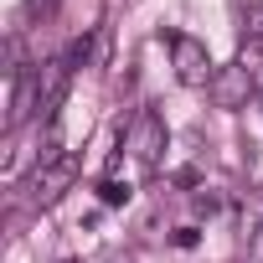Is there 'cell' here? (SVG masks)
Returning <instances> with one entry per match:
<instances>
[{
  "label": "cell",
  "instance_id": "4",
  "mask_svg": "<svg viewBox=\"0 0 263 263\" xmlns=\"http://www.w3.org/2000/svg\"><path fill=\"white\" fill-rule=\"evenodd\" d=\"M212 103L217 108H248V98H253V67L248 62H227V67H217V78H212Z\"/></svg>",
  "mask_w": 263,
  "mask_h": 263
},
{
  "label": "cell",
  "instance_id": "6",
  "mask_svg": "<svg viewBox=\"0 0 263 263\" xmlns=\"http://www.w3.org/2000/svg\"><path fill=\"white\" fill-rule=\"evenodd\" d=\"M248 47L253 57H263V6H248Z\"/></svg>",
  "mask_w": 263,
  "mask_h": 263
},
{
  "label": "cell",
  "instance_id": "7",
  "mask_svg": "<svg viewBox=\"0 0 263 263\" xmlns=\"http://www.w3.org/2000/svg\"><path fill=\"white\" fill-rule=\"evenodd\" d=\"M93 67H103L108 62V31H93V57H88Z\"/></svg>",
  "mask_w": 263,
  "mask_h": 263
},
{
  "label": "cell",
  "instance_id": "5",
  "mask_svg": "<svg viewBox=\"0 0 263 263\" xmlns=\"http://www.w3.org/2000/svg\"><path fill=\"white\" fill-rule=\"evenodd\" d=\"M129 196H135V191H129L119 176H103V181H98V201H103V206H124Z\"/></svg>",
  "mask_w": 263,
  "mask_h": 263
},
{
  "label": "cell",
  "instance_id": "9",
  "mask_svg": "<svg viewBox=\"0 0 263 263\" xmlns=\"http://www.w3.org/2000/svg\"><path fill=\"white\" fill-rule=\"evenodd\" d=\"M196 212H201V217H212V212H217V196H212V191H206V186H201V191H196Z\"/></svg>",
  "mask_w": 263,
  "mask_h": 263
},
{
  "label": "cell",
  "instance_id": "8",
  "mask_svg": "<svg viewBox=\"0 0 263 263\" xmlns=\"http://www.w3.org/2000/svg\"><path fill=\"white\" fill-rule=\"evenodd\" d=\"M171 242H176L181 253H191V248L201 242V232H196V227H176V237H171Z\"/></svg>",
  "mask_w": 263,
  "mask_h": 263
},
{
  "label": "cell",
  "instance_id": "11",
  "mask_svg": "<svg viewBox=\"0 0 263 263\" xmlns=\"http://www.w3.org/2000/svg\"><path fill=\"white\" fill-rule=\"evenodd\" d=\"M248 253H253V263H263V222H258V232H253V242H248Z\"/></svg>",
  "mask_w": 263,
  "mask_h": 263
},
{
  "label": "cell",
  "instance_id": "3",
  "mask_svg": "<svg viewBox=\"0 0 263 263\" xmlns=\"http://www.w3.org/2000/svg\"><path fill=\"white\" fill-rule=\"evenodd\" d=\"M72 181H78V155H62V160H52V165H36V176H31V201H36V206H57V201L72 191Z\"/></svg>",
  "mask_w": 263,
  "mask_h": 263
},
{
  "label": "cell",
  "instance_id": "1",
  "mask_svg": "<svg viewBox=\"0 0 263 263\" xmlns=\"http://www.w3.org/2000/svg\"><path fill=\"white\" fill-rule=\"evenodd\" d=\"M171 67H176V83L181 88H212V78H217L206 42L201 36H186V31L171 36Z\"/></svg>",
  "mask_w": 263,
  "mask_h": 263
},
{
  "label": "cell",
  "instance_id": "10",
  "mask_svg": "<svg viewBox=\"0 0 263 263\" xmlns=\"http://www.w3.org/2000/svg\"><path fill=\"white\" fill-rule=\"evenodd\" d=\"M57 0H26V16H52Z\"/></svg>",
  "mask_w": 263,
  "mask_h": 263
},
{
  "label": "cell",
  "instance_id": "2",
  "mask_svg": "<svg viewBox=\"0 0 263 263\" xmlns=\"http://www.w3.org/2000/svg\"><path fill=\"white\" fill-rule=\"evenodd\" d=\"M160 150H165V119L155 108H140L135 124H129V155H135L145 171L160 165Z\"/></svg>",
  "mask_w": 263,
  "mask_h": 263
}]
</instances>
